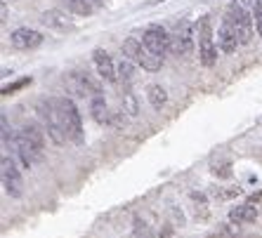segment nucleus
Listing matches in <instances>:
<instances>
[{
    "mask_svg": "<svg viewBox=\"0 0 262 238\" xmlns=\"http://www.w3.org/2000/svg\"><path fill=\"white\" fill-rule=\"evenodd\" d=\"M10 43L17 50H36L38 45H43V33L36 29H29V26H21V29L12 31Z\"/></svg>",
    "mask_w": 262,
    "mask_h": 238,
    "instance_id": "9",
    "label": "nucleus"
},
{
    "mask_svg": "<svg viewBox=\"0 0 262 238\" xmlns=\"http://www.w3.org/2000/svg\"><path fill=\"white\" fill-rule=\"evenodd\" d=\"M133 64H135V61L125 57V59L118 61V66H116V71H118V80H123L125 85H130V83L135 80V66H133Z\"/></svg>",
    "mask_w": 262,
    "mask_h": 238,
    "instance_id": "17",
    "label": "nucleus"
},
{
    "mask_svg": "<svg viewBox=\"0 0 262 238\" xmlns=\"http://www.w3.org/2000/svg\"><path fill=\"white\" fill-rule=\"evenodd\" d=\"M0 168H3L0 175H3V189H5V194L10 196V198H21V194H24V182H21V175H19L14 160L3 156V165H0Z\"/></svg>",
    "mask_w": 262,
    "mask_h": 238,
    "instance_id": "6",
    "label": "nucleus"
},
{
    "mask_svg": "<svg viewBox=\"0 0 262 238\" xmlns=\"http://www.w3.org/2000/svg\"><path fill=\"white\" fill-rule=\"evenodd\" d=\"M146 97H149V104H151L154 109H161V106L168 102V94H165V90L161 85H149L146 87Z\"/></svg>",
    "mask_w": 262,
    "mask_h": 238,
    "instance_id": "18",
    "label": "nucleus"
},
{
    "mask_svg": "<svg viewBox=\"0 0 262 238\" xmlns=\"http://www.w3.org/2000/svg\"><path fill=\"white\" fill-rule=\"evenodd\" d=\"M90 113L92 118L99 123V125H104V123H109V109H106V102H104L102 94H95V97L90 99Z\"/></svg>",
    "mask_w": 262,
    "mask_h": 238,
    "instance_id": "16",
    "label": "nucleus"
},
{
    "mask_svg": "<svg viewBox=\"0 0 262 238\" xmlns=\"http://www.w3.org/2000/svg\"><path fill=\"white\" fill-rule=\"evenodd\" d=\"M19 132L24 134L26 139H29V144L33 147V151H36V156H38V163H43V158H45V134H43V130L38 128L36 123H26Z\"/></svg>",
    "mask_w": 262,
    "mask_h": 238,
    "instance_id": "12",
    "label": "nucleus"
},
{
    "mask_svg": "<svg viewBox=\"0 0 262 238\" xmlns=\"http://www.w3.org/2000/svg\"><path fill=\"white\" fill-rule=\"evenodd\" d=\"M26 85H31V78H21V80H17V83H12V85H5L3 87V94H12V92H17V90H21V87H26Z\"/></svg>",
    "mask_w": 262,
    "mask_h": 238,
    "instance_id": "24",
    "label": "nucleus"
},
{
    "mask_svg": "<svg viewBox=\"0 0 262 238\" xmlns=\"http://www.w3.org/2000/svg\"><path fill=\"white\" fill-rule=\"evenodd\" d=\"M142 43L161 57H163L165 52H170V36H168V31L159 24L146 26L144 33H142Z\"/></svg>",
    "mask_w": 262,
    "mask_h": 238,
    "instance_id": "8",
    "label": "nucleus"
},
{
    "mask_svg": "<svg viewBox=\"0 0 262 238\" xmlns=\"http://www.w3.org/2000/svg\"><path fill=\"white\" fill-rule=\"evenodd\" d=\"M40 21H43L45 26H50V29H57V31L73 29L71 17H69V14L64 12V10H48V12H43Z\"/></svg>",
    "mask_w": 262,
    "mask_h": 238,
    "instance_id": "14",
    "label": "nucleus"
},
{
    "mask_svg": "<svg viewBox=\"0 0 262 238\" xmlns=\"http://www.w3.org/2000/svg\"><path fill=\"white\" fill-rule=\"evenodd\" d=\"M0 128H3V141H10L12 139V132H10V128H7V116L5 113H3V116H0Z\"/></svg>",
    "mask_w": 262,
    "mask_h": 238,
    "instance_id": "27",
    "label": "nucleus"
},
{
    "mask_svg": "<svg viewBox=\"0 0 262 238\" xmlns=\"http://www.w3.org/2000/svg\"><path fill=\"white\" fill-rule=\"evenodd\" d=\"M217 45H220V50H222L225 55H232L234 50L241 45L236 29H234V24L227 17L222 19V24H220V29H217Z\"/></svg>",
    "mask_w": 262,
    "mask_h": 238,
    "instance_id": "10",
    "label": "nucleus"
},
{
    "mask_svg": "<svg viewBox=\"0 0 262 238\" xmlns=\"http://www.w3.org/2000/svg\"><path fill=\"white\" fill-rule=\"evenodd\" d=\"M36 113H38V118L43 121L45 130H48V134H50V139L55 141V144H64V141L69 139L67 130H64V123H61V113H59V109H57L55 97L38 102Z\"/></svg>",
    "mask_w": 262,
    "mask_h": 238,
    "instance_id": "1",
    "label": "nucleus"
},
{
    "mask_svg": "<svg viewBox=\"0 0 262 238\" xmlns=\"http://www.w3.org/2000/svg\"><path fill=\"white\" fill-rule=\"evenodd\" d=\"M257 220V208H253L250 203L246 205H236V208L229 210V222L232 224H250V222Z\"/></svg>",
    "mask_w": 262,
    "mask_h": 238,
    "instance_id": "15",
    "label": "nucleus"
},
{
    "mask_svg": "<svg viewBox=\"0 0 262 238\" xmlns=\"http://www.w3.org/2000/svg\"><path fill=\"white\" fill-rule=\"evenodd\" d=\"M236 236H238V229H236V226L222 224V226H217L213 233H208L206 238H236Z\"/></svg>",
    "mask_w": 262,
    "mask_h": 238,
    "instance_id": "21",
    "label": "nucleus"
},
{
    "mask_svg": "<svg viewBox=\"0 0 262 238\" xmlns=\"http://www.w3.org/2000/svg\"><path fill=\"white\" fill-rule=\"evenodd\" d=\"M253 17H255V29H257V36L262 38V5L255 0V5H253Z\"/></svg>",
    "mask_w": 262,
    "mask_h": 238,
    "instance_id": "26",
    "label": "nucleus"
},
{
    "mask_svg": "<svg viewBox=\"0 0 262 238\" xmlns=\"http://www.w3.org/2000/svg\"><path fill=\"white\" fill-rule=\"evenodd\" d=\"M199 59H201L203 66H213L217 61V47H215L213 40V24H210L208 17H203L201 24H199Z\"/></svg>",
    "mask_w": 262,
    "mask_h": 238,
    "instance_id": "5",
    "label": "nucleus"
},
{
    "mask_svg": "<svg viewBox=\"0 0 262 238\" xmlns=\"http://www.w3.org/2000/svg\"><path fill=\"white\" fill-rule=\"evenodd\" d=\"M92 61H95V66H97L99 78L106 80V83H118V71H116V66H114L111 57L106 55V50H102V47L95 50V52H92Z\"/></svg>",
    "mask_w": 262,
    "mask_h": 238,
    "instance_id": "11",
    "label": "nucleus"
},
{
    "mask_svg": "<svg viewBox=\"0 0 262 238\" xmlns=\"http://www.w3.org/2000/svg\"><path fill=\"white\" fill-rule=\"evenodd\" d=\"M191 50H194V26L191 21H180L175 29V33L170 36V52L177 57H184L189 55Z\"/></svg>",
    "mask_w": 262,
    "mask_h": 238,
    "instance_id": "7",
    "label": "nucleus"
},
{
    "mask_svg": "<svg viewBox=\"0 0 262 238\" xmlns=\"http://www.w3.org/2000/svg\"><path fill=\"white\" fill-rule=\"evenodd\" d=\"M191 201H194L196 205V217H201V220H206L208 217V203H206V196L201 194V191H191Z\"/></svg>",
    "mask_w": 262,
    "mask_h": 238,
    "instance_id": "20",
    "label": "nucleus"
},
{
    "mask_svg": "<svg viewBox=\"0 0 262 238\" xmlns=\"http://www.w3.org/2000/svg\"><path fill=\"white\" fill-rule=\"evenodd\" d=\"M135 238H151V231H149V226L144 224L142 220H135Z\"/></svg>",
    "mask_w": 262,
    "mask_h": 238,
    "instance_id": "23",
    "label": "nucleus"
},
{
    "mask_svg": "<svg viewBox=\"0 0 262 238\" xmlns=\"http://www.w3.org/2000/svg\"><path fill=\"white\" fill-rule=\"evenodd\" d=\"M14 144H17V156H19V160H21V165H24L26 170H31V168L38 163V156H36V151H33V147H31L29 139H26L21 132L14 134Z\"/></svg>",
    "mask_w": 262,
    "mask_h": 238,
    "instance_id": "13",
    "label": "nucleus"
},
{
    "mask_svg": "<svg viewBox=\"0 0 262 238\" xmlns=\"http://www.w3.org/2000/svg\"><path fill=\"white\" fill-rule=\"evenodd\" d=\"M123 55L128 57V59H133L135 64H140L144 71H159L161 66H163V57L156 55V52H151V50L146 47L144 43H140L137 38H125L123 40Z\"/></svg>",
    "mask_w": 262,
    "mask_h": 238,
    "instance_id": "2",
    "label": "nucleus"
},
{
    "mask_svg": "<svg viewBox=\"0 0 262 238\" xmlns=\"http://www.w3.org/2000/svg\"><path fill=\"white\" fill-rule=\"evenodd\" d=\"M123 106H125V111H128L130 116H137V113H140V106H137V99H135V94L133 92H125V94H123Z\"/></svg>",
    "mask_w": 262,
    "mask_h": 238,
    "instance_id": "22",
    "label": "nucleus"
},
{
    "mask_svg": "<svg viewBox=\"0 0 262 238\" xmlns=\"http://www.w3.org/2000/svg\"><path fill=\"white\" fill-rule=\"evenodd\" d=\"M69 7H71L76 14H80V17H85V14H92L95 12V3L92 0H69Z\"/></svg>",
    "mask_w": 262,
    "mask_h": 238,
    "instance_id": "19",
    "label": "nucleus"
},
{
    "mask_svg": "<svg viewBox=\"0 0 262 238\" xmlns=\"http://www.w3.org/2000/svg\"><path fill=\"white\" fill-rule=\"evenodd\" d=\"M92 3H95V5H102V0H92Z\"/></svg>",
    "mask_w": 262,
    "mask_h": 238,
    "instance_id": "28",
    "label": "nucleus"
},
{
    "mask_svg": "<svg viewBox=\"0 0 262 238\" xmlns=\"http://www.w3.org/2000/svg\"><path fill=\"white\" fill-rule=\"evenodd\" d=\"M213 175L217 177H232V163H222V165H213Z\"/></svg>",
    "mask_w": 262,
    "mask_h": 238,
    "instance_id": "25",
    "label": "nucleus"
},
{
    "mask_svg": "<svg viewBox=\"0 0 262 238\" xmlns=\"http://www.w3.org/2000/svg\"><path fill=\"white\" fill-rule=\"evenodd\" d=\"M57 109L61 113V123H64V130H67V137L73 144H83L85 134H83V121H80V113L73 104V99L69 97H55Z\"/></svg>",
    "mask_w": 262,
    "mask_h": 238,
    "instance_id": "3",
    "label": "nucleus"
},
{
    "mask_svg": "<svg viewBox=\"0 0 262 238\" xmlns=\"http://www.w3.org/2000/svg\"><path fill=\"white\" fill-rule=\"evenodd\" d=\"M225 17L234 24L241 45H248L250 40H253V21H250V14L246 12L244 3H236V0H234V3H229V5H227Z\"/></svg>",
    "mask_w": 262,
    "mask_h": 238,
    "instance_id": "4",
    "label": "nucleus"
}]
</instances>
